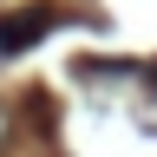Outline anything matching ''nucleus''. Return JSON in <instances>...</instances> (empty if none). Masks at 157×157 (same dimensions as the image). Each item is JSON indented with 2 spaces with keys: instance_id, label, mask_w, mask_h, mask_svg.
<instances>
[{
  "instance_id": "1",
  "label": "nucleus",
  "mask_w": 157,
  "mask_h": 157,
  "mask_svg": "<svg viewBox=\"0 0 157 157\" xmlns=\"http://www.w3.org/2000/svg\"><path fill=\"white\" fill-rule=\"evenodd\" d=\"M46 33H52V7H26V13L0 20V52H26L33 39H46Z\"/></svg>"
},
{
  "instance_id": "2",
  "label": "nucleus",
  "mask_w": 157,
  "mask_h": 157,
  "mask_svg": "<svg viewBox=\"0 0 157 157\" xmlns=\"http://www.w3.org/2000/svg\"><path fill=\"white\" fill-rule=\"evenodd\" d=\"M7 131H13V118H7V105H0V157H7Z\"/></svg>"
}]
</instances>
